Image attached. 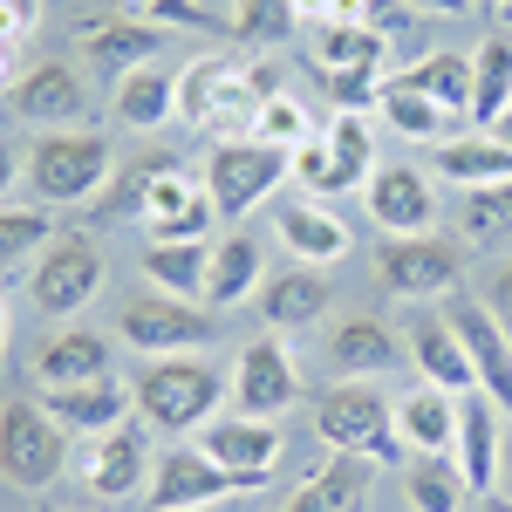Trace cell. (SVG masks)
<instances>
[{
	"instance_id": "cell-49",
	"label": "cell",
	"mask_w": 512,
	"mask_h": 512,
	"mask_svg": "<svg viewBox=\"0 0 512 512\" xmlns=\"http://www.w3.org/2000/svg\"><path fill=\"white\" fill-rule=\"evenodd\" d=\"M417 14H465V0H410Z\"/></svg>"
},
{
	"instance_id": "cell-57",
	"label": "cell",
	"mask_w": 512,
	"mask_h": 512,
	"mask_svg": "<svg viewBox=\"0 0 512 512\" xmlns=\"http://www.w3.org/2000/svg\"><path fill=\"white\" fill-rule=\"evenodd\" d=\"M0 69H7V55H0Z\"/></svg>"
},
{
	"instance_id": "cell-54",
	"label": "cell",
	"mask_w": 512,
	"mask_h": 512,
	"mask_svg": "<svg viewBox=\"0 0 512 512\" xmlns=\"http://www.w3.org/2000/svg\"><path fill=\"white\" fill-rule=\"evenodd\" d=\"M499 130H506V144H512V110H506V123H499Z\"/></svg>"
},
{
	"instance_id": "cell-1",
	"label": "cell",
	"mask_w": 512,
	"mask_h": 512,
	"mask_svg": "<svg viewBox=\"0 0 512 512\" xmlns=\"http://www.w3.org/2000/svg\"><path fill=\"white\" fill-rule=\"evenodd\" d=\"M274 96H287L274 62L246 69V62H226V55H198V62L178 69V117L198 123V130L205 123L212 130H253Z\"/></svg>"
},
{
	"instance_id": "cell-7",
	"label": "cell",
	"mask_w": 512,
	"mask_h": 512,
	"mask_svg": "<svg viewBox=\"0 0 512 512\" xmlns=\"http://www.w3.org/2000/svg\"><path fill=\"white\" fill-rule=\"evenodd\" d=\"M274 185H287V151L260 144V137H226V144H212V158H205V192H212V212H219V219H246Z\"/></svg>"
},
{
	"instance_id": "cell-22",
	"label": "cell",
	"mask_w": 512,
	"mask_h": 512,
	"mask_svg": "<svg viewBox=\"0 0 512 512\" xmlns=\"http://www.w3.org/2000/svg\"><path fill=\"white\" fill-rule=\"evenodd\" d=\"M328 362L342 369V383H376V376H390L396 362H410V349L383 321L349 315V321H335V335H328Z\"/></svg>"
},
{
	"instance_id": "cell-44",
	"label": "cell",
	"mask_w": 512,
	"mask_h": 512,
	"mask_svg": "<svg viewBox=\"0 0 512 512\" xmlns=\"http://www.w3.org/2000/svg\"><path fill=\"white\" fill-rule=\"evenodd\" d=\"M383 69H335L328 76V96H335V110H355V117H369L376 103H383Z\"/></svg>"
},
{
	"instance_id": "cell-13",
	"label": "cell",
	"mask_w": 512,
	"mask_h": 512,
	"mask_svg": "<svg viewBox=\"0 0 512 512\" xmlns=\"http://www.w3.org/2000/svg\"><path fill=\"white\" fill-rule=\"evenodd\" d=\"M376 267H383V287H390V294L424 301V294H451V287H458L465 253H458L451 239H383Z\"/></svg>"
},
{
	"instance_id": "cell-5",
	"label": "cell",
	"mask_w": 512,
	"mask_h": 512,
	"mask_svg": "<svg viewBox=\"0 0 512 512\" xmlns=\"http://www.w3.org/2000/svg\"><path fill=\"white\" fill-rule=\"evenodd\" d=\"M62 424L41 403H0V478L21 492H48L69 472V444Z\"/></svg>"
},
{
	"instance_id": "cell-4",
	"label": "cell",
	"mask_w": 512,
	"mask_h": 512,
	"mask_svg": "<svg viewBox=\"0 0 512 512\" xmlns=\"http://www.w3.org/2000/svg\"><path fill=\"white\" fill-rule=\"evenodd\" d=\"M110 171H117V151L103 130H48L28 151V185L41 205H89L110 185Z\"/></svg>"
},
{
	"instance_id": "cell-52",
	"label": "cell",
	"mask_w": 512,
	"mask_h": 512,
	"mask_svg": "<svg viewBox=\"0 0 512 512\" xmlns=\"http://www.w3.org/2000/svg\"><path fill=\"white\" fill-rule=\"evenodd\" d=\"M0 355H7V301H0Z\"/></svg>"
},
{
	"instance_id": "cell-37",
	"label": "cell",
	"mask_w": 512,
	"mask_h": 512,
	"mask_svg": "<svg viewBox=\"0 0 512 512\" xmlns=\"http://www.w3.org/2000/svg\"><path fill=\"white\" fill-rule=\"evenodd\" d=\"M164 171H178V158H164V151H151V158L123 164L117 185L103 192V219H144V198H151V185H158Z\"/></svg>"
},
{
	"instance_id": "cell-55",
	"label": "cell",
	"mask_w": 512,
	"mask_h": 512,
	"mask_svg": "<svg viewBox=\"0 0 512 512\" xmlns=\"http://www.w3.org/2000/svg\"><path fill=\"white\" fill-rule=\"evenodd\" d=\"M499 21H506V28H512V0H506V14H499Z\"/></svg>"
},
{
	"instance_id": "cell-39",
	"label": "cell",
	"mask_w": 512,
	"mask_h": 512,
	"mask_svg": "<svg viewBox=\"0 0 512 512\" xmlns=\"http://www.w3.org/2000/svg\"><path fill=\"white\" fill-rule=\"evenodd\" d=\"M301 28L294 21V0H233V35L239 41H260V48H274Z\"/></svg>"
},
{
	"instance_id": "cell-38",
	"label": "cell",
	"mask_w": 512,
	"mask_h": 512,
	"mask_svg": "<svg viewBox=\"0 0 512 512\" xmlns=\"http://www.w3.org/2000/svg\"><path fill=\"white\" fill-rule=\"evenodd\" d=\"M328 151H335V164H342L349 185H369V171H376V130H369V117L342 110L335 130H328Z\"/></svg>"
},
{
	"instance_id": "cell-43",
	"label": "cell",
	"mask_w": 512,
	"mask_h": 512,
	"mask_svg": "<svg viewBox=\"0 0 512 512\" xmlns=\"http://www.w3.org/2000/svg\"><path fill=\"white\" fill-rule=\"evenodd\" d=\"M253 137L274 144V151H294V144H308L315 130H308V110H301L294 96H274V103L260 110V123H253Z\"/></svg>"
},
{
	"instance_id": "cell-16",
	"label": "cell",
	"mask_w": 512,
	"mask_h": 512,
	"mask_svg": "<svg viewBox=\"0 0 512 512\" xmlns=\"http://www.w3.org/2000/svg\"><path fill=\"white\" fill-rule=\"evenodd\" d=\"M369 492H376V458L335 451L287 492V512H369Z\"/></svg>"
},
{
	"instance_id": "cell-51",
	"label": "cell",
	"mask_w": 512,
	"mask_h": 512,
	"mask_svg": "<svg viewBox=\"0 0 512 512\" xmlns=\"http://www.w3.org/2000/svg\"><path fill=\"white\" fill-rule=\"evenodd\" d=\"M465 7H478V14H506V0H465Z\"/></svg>"
},
{
	"instance_id": "cell-27",
	"label": "cell",
	"mask_w": 512,
	"mask_h": 512,
	"mask_svg": "<svg viewBox=\"0 0 512 512\" xmlns=\"http://www.w3.org/2000/svg\"><path fill=\"white\" fill-rule=\"evenodd\" d=\"M35 376H41V390L96 383V376H110V342H103L96 328H62L55 342H41V355H35Z\"/></svg>"
},
{
	"instance_id": "cell-20",
	"label": "cell",
	"mask_w": 512,
	"mask_h": 512,
	"mask_svg": "<svg viewBox=\"0 0 512 512\" xmlns=\"http://www.w3.org/2000/svg\"><path fill=\"white\" fill-rule=\"evenodd\" d=\"M403 349H410L417 376H424L431 390H444V396H472L478 390L472 355H465L458 328H451L444 315H417V321H410V335H403Z\"/></svg>"
},
{
	"instance_id": "cell-15",
	"label": "cell",
	"mask_w": 512,
	"mask_h": 512,
	"mask_svg": "<svg viewBox=\"0 0 512 512\" xmlns=\"http://www.w3.org/2000/svg\"><path fill=\"white\" fill-rule=\"evenodd\" d=\"M212 192H205V178H185V164L178 171H164L151 198H144V233L151 246H171V239H205L212 233Z\"/></svg>"
},
{
	"instance_id": "cell-48",
	"label": "cell",
	"mask_w": 512,
	"mask_h": 512,
	"mask_svg": "<svg viewBox=\"0 0 512 512\" xmlns=\"http://www.w3.org/2000/svg\"><path fill=\"white\" fill-rule=\"evenodd\" d=\"M14 178H21V151H14V144L0 137V198L14 192Z\"/></svg>"
},
{
	"instance_id": "cell-46",
	"label": "cell",
	"mask_w": 512,
	"mask_h": 512,
	"mask_svg": "<svg viewBox=\"0 0 512 512\" xmlns=\"http://www.w3.org/2000/svg\"><path fill=\"white\" fill-rule=\"evenodd\" d=\"M335 14H342V0H294V21H315V35L335 28Z\"/></svg>"
},
{
	"instance_id": "cell-35",
	"label": "cell",
	"mask_w": 512,
	"mask_h": 512,
	"mask_svg": "<svg viewBox=\"0 0 512 512\" xmlns=\"http://www.w3.org/2000/svg\"><path fill=\"white\" fill-rule=\"evenodd\" d=\"M376 117L390 123L396 137H417V144H444V130H451V110H437L431 96H417V89H403V82H390L383 89V103H376Z\"/></svg>"
},
{
	"instance_id": "cell-24",
	"label": "cell",
	"mask_w": 512,
	"mask_h": 512,
	"mask_svg": "<svg viewBox=\"0 0 512 512\" xmlns=\"http://www.w3.org/2000/svg\"><path fill=\"white\" fill-rule=\"evenodd\" d=\"M396 437L410 444V458H451V444H458V396L431 390V383H417L410 396H396Z\"/></svg>"
},
{
	"instance_id": "cell-14",
	"label": "cell",
	"mask_w": 512,
	"mask_h": 512,
	"mask_svg": "<svg viewBox=\"0 0 512 512\" xmlns=\"http://www.w3.org/2000/svg\"><path fill=\"white\" fill-rule=\"evenodd\" d=\"M444 321L458 328V342H465V355H472L478 396H492V403L512 417V335L499 328V315H492L485 301H451Z\"/></svg>"
},
{
	"instance_id": "cell-33",
	"label": "cell",
	"mask_w": 512,
	"mask_h": 512,
	"mask_svg": "<svg viewBox=\"0 0 512 512\" xmlns=\"http://www.w3.org/2000/svg\"><path fill=\"white\" fill-rule=\"evenodd\" d=\"M465 472H458V458H403V499L417 512H465Z\"/></svg>"
},
{
	"instance_id": "cell-8",
	"label": "cell",
	"mask_w": 512,
	"mask_h": 512,
	"mask_svg": "<svg viewBox=\"0 0 512 512\" xmlns=\"http://www.w3.org/2000/svg\"><path fill=\"white\" fill-rule=\"evenodd\" d=\"M260 492L253 478L212 465L198 444H171L158 451V472H151V512H185V506H219V499H246Z\"/></svg>"
},
{
	"instance_id": "cell-6",
	"label": "cell",
	"mask_w": 512,
	"mask_h": 512,
	"mask_svg": "<svg viewBox=\"0 0 512 512\" xmlns=\"http://www.w3.org/2000/svg\"><path fill=\"white\" fill-rule=\"evenodd\" d=\"M103 280H110V260H103V246L89 233H55V246L35 260V274H28V301H35V315H76L89 308L96 294H103Z\"/></svg>"
},
{
	"instance_id": "cell-23",
	"label": "cell",
	"mask_w": 512,
	"mask_h": 512,
	"mask_svg": "<svg viewBox=\"0 0 512 512\" xmlns=\"http://www.w3.org/2000/svg\"><path fill=\"white\" fill-rule=\"evenodd\" d=\"M158 48H164V28L130 21V14H103V21L82 28V55L96 62V76H117V82L130 76V69H144Z\"/></svg>"
},
{
	"instance_id": "cell-19",
	"label": "cell",
	"mask_w": 512,
	"mask_h": 512,
	"mask_svg": "<svg viewBox=\"0 0 512 512\" xmlns=\"http://www.w3.org/2000/svg\"><path fill=\"white\" fill-rule=\"evenodd\" d=\"M41 410H48L62 431L103 437V431H117V424H130V417H137V396H130V383H117V376H96V383L48 390V396H41Z\"/></svg>"
},
{
	"instance_id": "cell-42",
	"label": "cell",
	"mask_w": 512,
	"mask_h": 512,
	"mask_svg": "<svg viewBox=\"0 0 512 512\" xmlns=\"http://www.w3.org/2000/svg\"><path fill=\"white\" fill-rule=\"evenodd\" d=\"M41 239H55V226H48V205H35V212L0 205V274H7L14 260H28Z\"/></svg>"
},
{
	"instance_id": "cell-3",
	"label": "cell",
	"mask_w": 512,
	"mask_h": 512,
	"mask_svg": "<svg viewBox=\"0 0 512 512\" xmlns=\"http://www.w3.org/2000/svg\"><path fill=\"white\" fill-rule=\"evenodd\" d=\"M315 431L328 451H362L376 465L410 458V444L396 437V396H383L376 383H335L315 396Z\"/></svg>"
},
{
	"instance_id": "cell-2",
	"label": "cell",
	"mask_w": 512,
	"mask_h": 512,
	"mask_svg": "<svg viewBox=\"0 0 512 512\" xmlns=\"http://www.w3.org/2000/svg\"><path fill=\"white\" fill-rule=\"evenodd\" d=\"M130 396H137V417L158 437H192L219 417V403L233 396V383L212 362H198V355H151L137 369Z\"/></svg>"
},
{
	"instance_id": "cell-45",
	"label": "cell",
	"mask_w": 512,
	"mask_h": 512,
	"mask_svg": "<svg viewBox=\"0 0 512 512\" xmlns=\"http://www.w3.org/2000/svg\"><path fill=\"white\" fill-rule=\"evenodd\" d=\"M28 28H35V0H0V55L21 48Z\"/></svg>"
},
{
	"instance_id": "cell-30",
	"label": "cell",
	"mask_w": 512,
	"mask_h": 512,
	"mask_svg": "<svg viewBox=\"0 0 512 512\" xmlns=\"http://www.w3.org/2000/svg\"><path fill=\"white\" fill-rule=\"evenodd\" d=\"M110 110H117L123 130H164V123L178 117V76H164V69H130L117 82V96H110Z\"/></svg>"
},
{
	"instance_id": "cell-32",
	"label": "cell",
	"mask_w": 512,
	"mask_h": 512,
	"mask_svg": "<svg viewBox=\"0 0 512 512\" xmlns=\"http://www.w3.org/2000/svg\"><path fill=\"white\" fill-rule=\"evenodd\" d=\"M260 246L246 233H233V239H219L212 246V274H205V301L212 308H239V301H253L260 294Z\"/></svg>"
},
{
	"instance_id": "cell-36",
	"label": "cell",
	"mask_w": 512,
	"mask_h": 512,
	"mask_svg": "<svg viewBox=\"0 0 512 512\" xmlns=\"http://www.w3.org/2000/svg\"><path fill=\"white\" fill-rule=\"evenodd\" d=\"M383 48H390V41L376 35V28H321V35L308 41V55H315L328 76H335V69H383Z\"/></svg>"
},
{
	"instance_id": "cell-53",
	"label": "cell",
	"mask_w": 512,
	"mask_h": 512,
	"mask_svg": "<svg viewBox=\"0 0 512 512\" xmlns=\"http://www.w3.org/2000/svg\"><path fill=\"white\" fill-rule=\"evenodd\" d=\"M499 478H506V492H512V451H506V472H499Z\"/></svg>"
},
{
	"instance_id": "cell-12",
	"label": "cell",
	"mask_w": 512,
	"mask_h": 512,
	"mask_svg": "<svg viewBox=\"0 0 512 512\" xmlns=\"http://www.w3.org/2000/svg\"><path fill=\"white\" fill-rule=\"evenodd\" d=\"M76 478L96 499H130L151 478V431L144 424H117V431L89 437V451L76 458Z\"/></svg>"
},
{
	"instance_id": "cell-21",
	"label": "cell",
	"mask_w": 512,
	"mask_h": 512,
	"mask_svg": "<svg viewBox=\"0 0 512 512\" xmlns=\"http://www.w3.org/2000/svg\"><path fill=\"white\" fill-rule=\"evenodd\" d=\"M14 117L21 123H41V130H55V123H82L89 117V89L69 62H41L28 76L14 82Z\"/></svg>"
},
{
	"instance_id": "cell-34",
	"label": "cell",
	"mask_w": 512,
	"mask_h": 512,
	"mask_svg": "<svg viewBox=\"0 0 512 512\" xmlns=\"http://www.w3.org/2000/svg\"><path fill=\"white\" fill-rule=\"evenodd\" d=\"M144 274L164 294H205V274H212V246L205 239H171V246H144Z\"/></svg>"
},
{
	"instance_id": "cell-40",
	"label": "cell",
	"mask_w": 512,
	"mask_h": 512,
	"mask_svg": "<svg viewBox=\"0 0 512 512\" xmlns=\"http://www.w3.org/2000/svg\"><path fill=\"white\" fill-rule=\"evenodd\" d=\"M287 178H294V185H308L315 198L349 192V178H342V164H335V151H328V137H308V144H294V151H287Z\"/></svg>"
},
{
	"instance_id": "cell-41",
	"label": "cell",
	"mask_w": 512,
	"mask_h": 512,
	"mask_svg": "<svg viewBox=\"0 0 512 512\" xmlns=\"http://www.w3.org/2000/svg\"><path fill=\"white\" fill-rule=\"evenodd\" d=\"M465 239H512V185H485V192H465V212H458Z\"/></svg>"
},
{
	"instance_id": "cell-9",
	"label": "cell",
	"mask_w": 512,
	"mask_h": 512,
	"mask_svg": "<svg viewBox=\"0 0 512 512\" xmlns=\"http://www.w3.org/2000/svg\"><path fill=\"white\" fill-rule=\"evenodd\" d=\"M123 342L144 355H185V349H205L212 342V315L192 308V301H178V294H137V301H123Z\"/></svg>"
},
{
	"instance_id": "cell-28",
	"label": "cell",
	"mask_w": 512,
	"mask_h": 512,
	"mask_svg": "<svg viewBox=\"0 0 512 512\" xmlns=\"http://www.w3.org/2000/svg\"><path fill=\"white\" fill-rule=\"evenodd\" d=\"M396 82L417 89V96H431L437 110H451V117H472V55H458V48H431V55H417Z\"/></svg>"
},
{
	"instance_id": "cell-56",
	"label": "cell",
	"mask_w": 512,
	"mask_h": 512,
	"mask_svg": "<svg viewBox=\"0 0 512 512\" xmlns=\"http://www.w3.org/2000/svg\"><path fill=\"white\" fill-rule=\"evenodd\" d=\"M185 512H212V506H185Z\"/></svg>"
},
{
	"instance_id": "cell-25",
	"label": "cell",
	"mask_w": 512,
	"mask_h": 512,
	"mask_svg": "<svg viewBox=\"0 0 512 512\" xmlns=\"http://www.w3.org/2000/svg\"><path fill=\"white\" fill-rule=\"evenodd\" d=\"M437 178L444 185H465V192H485V185H512V144L506 137H444L437 144Z\"/></svg>"
},
{
	"instance_id": "cell-17",
	"label": "cell",
	"mask_w": 512,
	"mask_h": 512,
	"mask_svg": "<svg viewBox=\"0 0 512 512\" xmlns=\"http://www.w3.org/2000/svg\"><path fill=\"white\" fill-rule=\"evenodd\" d=\"M499 403L492 396H458V444H451V458H458V472H465V485H472L478 499L499 485V472H506V437H499Z\"/></svg>"
},
{
	"instance_id": "cell-31",
	"label": "cell",
	"mask_w": 512,
	"mask_h": 512,
	"mask_svg": "<svg viewBox=\"0 0 512 512\" xmlns=\"http://www.w3.org/2000/svg\"><path fill=\"white\" fill-rule=\"evenodd\" d=\"M512 110V35H485L472 55V123L499 130Z\"/></svg>"
},
{
	"instance_id": "cell-47",
	"label": "cell",
	"mask_w": 512,
	"mask_h": 512,
	"mask_svg": "<svg viewBox=\"0 0 512 512\" xmlns=\"http://www.w3.org/2000/svg\"><path fill=\"white\" fill-rule=\"evenodd\" d=\"M492 315H499V328L512 335V267H499V280H492V301H485Z\"/></svg>"
},
{
	"instance_id": "cell-50",
	"label": "cell",
	"mask_w": 512,
	"mask_h": 512,
	"mask_svg": "<svg viewBox=\"0 0 512 512\" xmlns=\"http://www.w3.org/2000/svg\"><path fill=\"white\" fill-rule=\"evenodd\" d=\"M478 512H512V492H485V499H478Z\"/></svg>"
},
{
	"instance_id": "cell-10",
	"label": "cell",
	"mask_w": 512,
	"mask_h": 512,
	"mask_svg": "<svg viewBox=\"0 0 512 512\" xmlns=\"http://www.w3.org/2000/svg\"><path fill=\"white\" fill-rule=\"evenodd\" d=\"M301 403V369H294V355L280 349L274 335H260V342H246L233 362V410L239 417H267L274 424L280 410H294Z\"/></svg>"
},
{
	"instance_id": "cell-11",
	"label": "cell",
	"mask_w": 512,
	"mask_h": 512,
	"mask_svg": "<svg viewBox=\"0 0 512 512\" xmlns=\"http://www.w3.org/2000/svg\"><path fill=\"white\" fill-rule=\"evenodd\" d=\"M362 192H369V219H376L390 239H431L437 185L417 171V164H376Z\"/></svg>"
},
{
	"instance_id": "cell-26",
	"label": "cell",
	"mask_w": 512,
	"mask_h": 512,
	"mask_svg": "<svg viewBox=\"0 0 512 512\" xmlns=\"http://www.w3.org/2000/svg\"><path fill=\"white\" fill-rule=\"evenodd\" d=\"M260 315H267V328H315L321 315H328V280L315 274V267H280V274L260 280Z\"/></svg>"
},
{
	"instance_id": "cell-29",
	"label": "cell",
	"mask_w": 512,
	"mask_h": 512,
	"mask_svg": "<svg viewBox=\"0 0 512 512\" xmlns=\"http://www.w3.org/2000/svg\"><path fill=\"white\" fill-rule=\"evenodd\" d=\"M280 239H287V253L301 260V267H328V260H342L349 253V226L328 212V205H280Z\"/></svg>"
},
{
	"instance_id": "cell-18",
	"label": "cell",
	"mask_w": 512,
	"mask_h": 512,
	"mask_svg": "<svg viewBox=\"0 0 512 512\" xmlns=\"http://www.w3.org/2000/svg\"><path fill=\"white\" fill-rule=\"evenodd\" d=\"M198 451L212 458V465H226V472L253 478V485H267V472L280 465V431L267 417H212L205 437H198Z\"/></svg>"
}]
</instances>
